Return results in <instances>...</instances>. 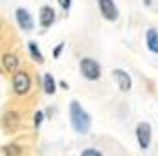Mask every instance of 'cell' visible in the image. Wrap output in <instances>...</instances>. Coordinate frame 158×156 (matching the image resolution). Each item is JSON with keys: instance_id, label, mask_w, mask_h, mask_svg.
<instances>
[{"instance_id": "16", "label": "cell", "mask_w": 158, "mask_h": 156, "mask_svg": "<svg viewBox=\"0 0 158 156\" xmlns=\"http://www.w3.org/2000/svg\"><path fill=\"white\" fill-rule=\"evenodd\" d=\"M81 156H102V152L96 149H85V150H81Z\"/></svg>"}, {"instance_id": "19", "label": "cell", "mask_w": 158, "mask_h": 156, "mask_svg": "<svg viewBox=\"0 0 158 156\" xmlns=\"http://www.w3.org/2000/svg\"><path fill=\"white\" fill-rule=\"evenodd\" d=\"M143 2H145V4H147V6H151V0H143Z\"/></svg>"}, {"instance_id": "17", "label": "cell", "mask_w": 158, "mask_h": 156, "mask_svg": "<svg viewBox=\"0 0 158 156\" xmlns=\"http://www.w3.org/2000/svg\"><path fill=\"white\" fill-rule=\"evenodd\" d=\"M64 45H66V43H58V45L53 49V58H60V55H62V51H64Z\"/></svg>"}, {"instance_id": "12", "label": "cell", "mask_w": 158, "mask_h": 156, "mask_svg": "<svg viewBox=\"0 0 158 156\" xmlns=\"http://www.w3.org/2000/svg\"><path fill=\"white\" fill-rule=\"evenodd\" d=\"M28 53H30V56L34 58V60L38 62V64H42L45 58H44V55H42V51H40V47H38V43L36 42H28Z\"/></svg>"}, {"instance_id": "7", "label": "cell", "mask_w": 158, "mask_h": 156, "mask_svg": "<svg viewBox=\"0 0 158 156\" xmlns=\"http://www.w3.org/2000/svg\"><path fill=\"white\" fill-rule=\"evenodd\" d=\"M15 19H17V25L21 27L23 30H32L34 28V19H32V15H30V11L28 10H25V8H17L15 10Z\"/></svg>"}, {"instance_id": "11", "label": "cell", "mask_w": 158, "mask_h": 156, "mask_svg": "<svg viewBox=\"0 0 158 156\" xmlns=\"http://www.w3.org/2000/svg\"><path fill=\"white\" fill-rule=\"evenodd\" d=\"M145 43H147V49H149L151 53L158 55V30H154V28H149V30H147Z\"/></svg>"}, {"instance_id": "9", "label": "cell", "mask_w": 158, "mask_h": 156, "mask_svg": "<svg viewBox=\"0 0 158 156\" xmlns=\"http://www.w3.org/2000/svg\"><path fill=\"white\" fill-rule=\"evenodd\" d=\"M19 122H21V119H19V115H17L15 111H8V113H4V117H2V126H4L8 132H15V130L19 128Z\"/></svg>"}, {"instance_id": "8", "label": "cell", "mask_w": 158, "mask_h": 156, "mask_svg": "<svg viewBox=\"0 0 158 156\" xmlns=\"http://www.w3.org/2000/svg\"><path fill=\"white\" fill-rule=\"evenodd\" d=\"M55 19H56V15H55V10L51 6H42L40 8V25L44 28H49L55 23Z\"/></svg>"}, {"instance_id": "14", "label": "cell", "mask_w": 158, "mask_h": 156, "mask_svg": "<svg viewBox=\"0 0 158 156\" xmlns=\"http://www.w3.org/2000/svg\"><path fill=\"white\" fill-rule=\"evenodd\" d=\"M2 154H8V156H19L23 154V149L19 145H4L2 147Z\"/></svg>"}, {"instance_id": "6", "label": "cell", "mask_w": 158, "mask_h": 156, "mask_svg": "<svg viewBox=\"0 0 158 156\" xmlns=\"http://www.w3.org/2000/svg\"><path fill=\"white\" fill-rule=\"evenodd\" d=\"M98 8H100V13L107 21H117L118 19V10L113 0H98Z\"/></svg>"}, {"instance_id": "2", "label": "cell", "mask_w": 158, "mask_h": 156, "mask_svg": "<svg viewBox=\"0 0 158 156\" xmlns=\"http://www.w3.org/2000/svg\"><path fill=\"white\" fill-rule=\"evenodd\" d=\"M79 70H81V75L85 77L87 81H96V79H100V75H102L100 64H98L94 58H90V56L81 58V62H79Z\"/></svg>"}, {"instance_id": "18", "label": "cell", "mask_w": 158, "mask_h": 156, "mask_svg": "<svg viewBox=\"0 0 158 156\" xmlns=\"http://www.w3.org/2000/svg\"><path fill=\"white\" fill-rule=\"evenodd\" d=\"M58 4H60V8H62L64 11H68V10L72 8V0H58Z\"/></svg>"}, {"instance_id": "15", "label": "cell", "mask_w": 158, "mask_h": 156, "mask_svg": "<svg viewBox=\"0 0 158 156\" xmlns=\"http://www.w3.org/2000/svg\"><path fill=\"white\" fill-rule=\"evenodd\" d=\"M42 122H44V111H36V115H34V126L40 128Z\"/></svg>"}, {"instance_id": "3", "label": "cell", "mask_w": 158, "mask_h": 156, "mask_svg": "<svg viewBox=\"0 0 158 156\" xmlns=\"http://www.w3.org/2000/svg\"><path fill=\"white\" fill-rule=\"evenodd\" d=\"M11 88L15 94L19 96H23L27 94L30 88H32V79H30V75L27 72H13V79H11Z\"/></svg>"}, {"instance_id": "13", "label": "cell", "mask_w": 158, "mask_h": 156, "mask_svg": "<svg viewBox=\"0 0 158 156\" xmlns=\"http://www.w3.org/2000/svg\"><path fill=\"white\" fill-rule=\"evenodd\" d=\"M44 90H45V94H55L56 92V83H55L51 73L44 75Z\"/></svg>"}, {"instance_id": "10", "label": "cell", "mask_w": 158, "mask_h": 156, "mask_svg": "<svg viewBox=\"0 0 158 156\" xmlns=\"http://www.w3.org/2000/svg\"><path fill=\"white\" fill-rule=\"evenodd\" d=\"M0 66H2V70L13 73V72L19 68V58H17V55H13V53L2 55V58H0Z\"/></svg>"}, {"instance_id": "4", "label": "cell", "mask_w": 158, "mask_h": 156, "mask_svg": "<svg viewBox=\"0 0 158 156\" xmlns=\"http://www.w3.org/2000/svg\"><path fill=\"white\" fill-rule=\"evenodd\" d=\"M135 138H137V145L141 150H147L151 145V138H152V128L149 122H139L135 126Z\"/></svg>"}, {"instance_id": "1", "label": "cell", "mask_w": 158, "mask_h": 156, "mask_svg": "<svg viewBox=\"0 0 158 156\" xmlns=\"http://www.w3.org/2000/svg\"><path fill=\"white\" fill-rule=\"evenodd\" d=\"M68 115H70V124H72V128H73L75 133L87 135V133L90 132L92 119H90V115L81 107V104H79L77 100H72V102H70Z\"/></svg>"}, {"instance_id": "5", "label": "cell", "mask_w": 158, "mask_h": 156, "mask_svg": "<svg viewBox=\"0 0 158 156\" xmlns=\"http://www.w3.org/2000/svg\"><path fill=\"white\" fill-rule=\"evenodd\" d=\"M111 75H113V79L117 81L118 88H121L123 92H128V90L132 88V77H130V73H128L126 70H121V68H115V70L111 72Z\"/></svg>"}]
</instances>
